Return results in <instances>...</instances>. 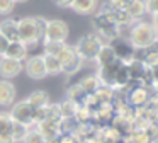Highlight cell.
<instances>
[{"label":"cell","instance_id":"7c38bea8","mask_svg":"<svg viewBox=\"0 0 158 143\" xmlns=\"http://www.w3.org/2000/svg\"><path fill=\"white\" fill-rule=\"evenodd\" d=\"M63 121V119H61ZM61 121H43L38 124V131L44 136V140H49V138H55V136H60L61 135Z\"/></svg>","mask_w":158,"mask_h":143},{"label":"cell","instance_id":"7402d4cb","mask_svg":"<svg viewBox=\"0 0 158 143\" xmlns=\"http://www.w3.org/2000/svg\"><path fill=\"white\" fill-rule=\"evenodd\" d=\"M66 99H70L72 102H75L77 106H83V102H85V99H87V94L82 90V87H80L78 84H75V85H72V87L68 89Z\"/></svg>","mask_w":158,"mask_h":143},{"label":"cell","instance_id":"f1b7e54d","mask_svg":"<svg viewBox=\"0 0 158 143\" xmlns=\"http://www.w3.org/2000/svg\"><path fill=\"white\" fill-rule=\"evenodd\" d=\"M131 2H133V0H109L107 5H109L110 9H116L117 10V9H126Z\"/></svg>","mask_w":158,"mask_h":143},{"label":"cell","instance_id":"ffe728a7","mask_svg":"<svg viewBox=\"0 0 158 143\" xmlns=\"http://www.w3.org/2000/svg\"><path fill=\"white\" fill-rule=\"evenodd\" d=\"M127 12V15L133 20H139L141 17L146 14V5H144V0H133L129 5L124 9Z\"/></svg>","mask_w":158,"mask_h":143},{"label":"cell","instance_id":"e575fe53","mask_svg":"<svg viewBox=\"0 0 158 143\" xmlns=\"http://www.w3.org/2000/svg\"><path fill=\"white\" fill-rule=\"evenodd\" d=\"M46 143H61V135H60V136H55V138L46 140Z\"/></svg>","mask_w":158,"mask_h":143},{"label":"cell","instance_id":"74e56055","mask_svg":"<svg viewBox=\"0 0 158 143\" xmlns=\"http://www.w3.org/2000/svg\"><path fill=\"white\" fill-rule=\"evenodd\" d=\"M15 3H26V2H29V0H14Z\"/></svg>","mask_w":158,"mask_h":143},{"label":"cell","instance_id":"d6986e66","mask_svg":"<svg viewBox=\"0 0 158 143\" xmlns=\"http://www.w3.org/2000/svg\"><path fill=\"white\" fill-rule=\"evenodd\" d=\"M78 85L82 87V90L85 92L87 95H94L97 90H99V87L102 84H100V80H99L97 75H87V77H83L82 80L78 82Z\"/></svg>","mask_w":158,"mask_h":143},{"label":"cell","instance_id":"7a4b0ae2","mask_svg":"<svg viewBox=\"0 0 158 143\" xmlns=\"http://www.w3.org/2000/svg\"><path fill=\"white\" fill-rule=\"evenodd\" d=\"M158 39V31L151 22H144V20H138L131 26L129 32V43L134 50H143L148 48L151 43Z\"/></svg>","mask_w":158,"mask_h":143},{"label":"cell","instance_id":"8992f818","mask_svg":"<svg viewBox=\"0 0 158 143\" xmlns=\"http://www.w3.org/2000/svg\"><path fill=\"white\" fill-rule=\"evenodd\" d=\"M32 111L34 109L27 104V101H21L12 106V111L9 112L14 123H21L26 126H32Z\"/></svg>","mask_w":158,"mask_h":143},{"label":"cell","instance_id":"836d02e7","mask_svg":"<svg viewBox=\"0 0 158 143\" xmlns=\"http://www.w3.org/2000/svg\"><path fill=\"white\" fill-rule=\"evenodd\" d=\"M150 104H151V109L158 114V95H156V97H153V99H150Z\"/></svg>","mask_w":158,"mask_h":143},{"label":"cell","instance_id":"44dd1931","mask_svg":"<svg viewBox=\"0 0 158 143\" xmlns=\"http://www.w3.org/2000/svg\"><path fill=\"white\" fill-rule=\"evenodd\" d=\"M43 61H44V68H46V73L48 75H58L63 72L60 60L56 56H53V54H44Z\"/></svg>","mask_w":158,"mask_h":143},{"label":"cell","instance_id":"1f68e13d","mask_svg":"<svg viewBox=\"0 0 158 143\" xmlns=\"http://www.w3.org/2000/svg\"><path fill=\"white\" fill-rule=\"evenodd\" d=\"M72 2L73 0H55V3L58 7H61V9H68V7H72Z\"/></svg>","mask_w":158,"mask_h":143},{"label":"cell","instance_id":"5b68a950","mask_svg":"<svg viewBox=\"0 0 158 143\" xmlns=\"http://www.w3.org/2000/svg\"><path fill=\"white\" fill-rule=\"evenodd\" d=\"M68 34H70V27L65 20L53 19V20H48V24H46L43 39L44 41H61V43H65L68 39Z\"/></svg>","mask_w":158,"mask_h":143},{"label":"cell","instance_id":"30bf717a","mask_svg":"<svg viewBox=\"0 0 158 143\" xmlns=\"http://www.w3.org/2000/svg\"><path fill=\"white\" fill-rule=\"evenodd\" d=\"M0 34L9 41V43H15V41H21L19 39V26H17V20L14 19H4L0 22Z\"/></svg>","mask_w":158,"mask_h":143},{"label":"cell","instance_id":"e0dca14e","mask_svg":"<svg viewBox=\"0 0 158 143\" xmlns=\"http://www.w3.org/2000/svg\"><path fill=\"white\" fill-rule=\"evenodd\" d=\"M97 5H99V0H73L70 9L75 10L77 14L89 15V14H94V12H95Z\"/></svg>","mask_w":158,"mask_h":143},{"label":"cell","instance_id":"603a6c76","mask_svg":"<svg viewBox=\"0 0 158 143\" xmlns=\"http://www.w3.org/2000/svg\"><path fill=\"white\" fill-rule=\"evenodd\" d=\"M82 65H83V60L80 58L78 53H75L65 65H63V72H65V73H68V75H73V73H77V72L82 68Z\"/></svg>","mask_w":158,"mask_h":143},{"label":"cell","instance_id":"3957f363","mask_svg":"<svg viewBox=\"0 0 158 143\" xmlns=\"http://www.w3.org/2000/svg\"><path fill=\"white\" fill-rule=\"evenodd\" d=\"M104 41L100 39L97 34H87V36H83L82 39L77 43L75 46V51L80 54V58H82L83 61L85 60H95L97 53H99V50L102 48Z\"/></svg>","mask_w":158,"mask_h":143},{"label":"cell","instance_id":"d590c367","mask_svg":"<svg viewBox=\"0 0 158 143\" xmlns=\"http://www.w3.org/2000/svg\"><path fill=\"white\" fill-rule=\"evenodd\" d=\"M151 24H153L155 29L158 31V14H155V15H153V22H151Z\"/></svg>","mask_w":158,"mask_h":143},{"label":"cell","instance_id":"8d00e7d4","mask_svg":"<svg viewBox=\"0 0 158 143\" xmlns=\"http://www.w3.org/2000/svg\"><path fill=\"white\" fill-rule=\"evenodd\" d=\"M153 89H155V92H156V95H158V80L155 82V85H153Z\"/></svg>","mask_w":158,"mask_h":143},{"label":"cell","instance_id":"cb8c5ba5","mask_svg":"<svg viewBox=\"0 0 158 143\" xmlns=\"http://www.w3.org/2000/svg\"><path fill=\"white\" fill-rule=\"evenodd\" d=\"M60 106V114H61V119H72L75 116V111H77V104L72 102L70 99H65Z\"/></svg>","mask_w":158,"mask_h":143},{"label":"cell","instance_id":"5bb4252c","mask_svg":"<svg viewBox=\"0 0 158 143\" xmlns=\"http://www.w3.org/2000/svg\"><path fill=\"white\" fill-rule=\"evenodd\" d=\"M12 126H14V121H12L10 114L0 112V143L14 141L12 140Z\"/></svg>","mask_w":158,"mask_h":143},{"label":"cell","instance_id":"6da1fadb","mask_svg":"<svg viewBox=\"0 0 158 143\" xmlns=\"http://www.w3.org/2000/svg\"><path fill=\"white\" fill-rule=\"evenodd\" d=\"M48 20L43 17H24L17 22L19 26V39L26 44V46H32V44L39 43L44 36V29Z\"/></svg>","mask_w":158,"mask_h":143},{"label":"cell","instance_id":"9a60e30c","mask_svg":"<svg viewBox=\"0 0 158 143\" xmlns=\"http://www.w3.org/2000/svg\"><path fill=\"white\" fill-rule=\"evenodd\" d=\"M4 56L12 58V60L17 61H24L26 56H27V46H26L22 41H15V43H9L7 51H5Z\"/></svg>","mask_w":158,"mask_h":143},{"label":"cell","instance_id":"f546056e","mask_svg":"<svg viewBox=\"0 0 158 143\" xmlns=\"http://www.w3.org/2000/svg\"><path fill=\"white\" fill-rule=\"evenodd\" d=\"M144 5H146V14H158V0H144Z\"/></svg>","mask_w":158,"mask_h":143},{"label":"cell","instance_id":"484cf974","mask_svg":"<svg viewBox=\"0 0 158 143\" xmlns=\"http://www.w3.org/2000/svg\"><path fill=\"white\" fill-rule=\"evenodd\" d=\"M65 44L66 43H61V41H44V54H53V56H56V54L63 50Z\"/></svg>","mask_w":158,"mask_h":143},{"label":"cell","instance_id":"2e32d148","mask_svg":"<svg viewBox=\"0 0 158 143\" xmlns=\"http://www.w3.org/2000/svg\"><path fill=\"white\" fill-rule=\"evenodd\" d=\"M117 58H116V53H114V48L110 46V44H102V48L99 50V53H97L95 56V61L97 65L100 67H107V65L114 63Z\"/></svg>","mask_w":158,"mask_h":143},{"label":"cell","instance_id":"277c9868","mask_svg":"<svg viewBox=\"0 0 158 143\" xmlns=\"http://www.w3.org/2000/svg\"><path fill=\"white\" fill-rule=\"evenodd\" d=\"M94 27H95L97 36L100 39H116L119 34V26L106 12H100L94 17Z\"/></svg>","mask_w":158,"mask_h":143},{"label":"cell","instance_id":"83f0119b","mask_svg":"<svg viewBox=\"0 0 158 143\" xmlns=\"http://www.w3.org/2000/svg\"><path fill=\"white\" fill-rule=\"evenodd\" d=\"M14 7H15L14 0H0V14H2V15H9V14H12Z\"/></svg>","mask_w":158,"mask_h":143},{"label":"cell","instance_id":"ba28073f","mask_svg":"<svg viewBox=\"0 0 158 143\" xmlns=\"http://www.w3.org/2000/svg\"><path fill=\"white\" fill-rule=\"evenodd\" d=\"M24 70L27 73L29 78L32 80H43L46 77V68H44V61H43V56H31L27 58L24 65Z\"/></svg>","mask_w":158,"mask_h":143},{"label":"cell","instance_id":"4fadbf2b","mask_svg":"<svg viewBox=\"0 0 158 143\" xmlns=\"http://www.w3.org/2000/svg\"><path fill=\"white\" fill-rule=\"evenodd\" d=\"M15 101V87L10 80H0V106H10Z\"/></svg>","mask_w":158,"mask_h":143},{"label":"cell","instance_id":"ac0fdd59","mask_svg":"<svg viewBox=\"0 0 158 143\" xmlns=\"http://www.w3.org/2000/svg\"><path fill=\"white\" fill-rule=\"evenodd\" d=\"M27 104L31 106L32 109H41V107H46L49 104V97L44 90H34L29 94V97L26 99Z\"/></svg>","mask_w":158,"mask_h":143},{"label":"cell","instance_id":"d6a6232c","mask_svg":"<svg viewBox=\"0 0 158 143\" xmlns=\"http://www.w3.org/2000/svg\"><path fill=\"white\" fill-rule=\"evenodd\" d=\"M148 68H150L151 75H153V80L156 82V80H158V63H155L153 67H148Z\"/></svg>","mask_w":158,"mask_h":143},{"label":"cell","instance_id":"d4e9b609","mask_svg":"<svg viewBox=\"0 0 158 143\" xmlns=\"http://www.w3.org/2000/svg\"><path fill=\"white\" fill-rule=\"evenodd\" d=\"M29 128H31V126L21 124V123H14V126H12V140L17 141V143H22V140L26 138Z\"/></svg>","mask_w":158,"mask_h":143},{"label":"cell","instance_id":"8fae6325","mask_svg":"<svg viewBox=\"0 0 158 143\" xmlns=\"http://www.w3.org/2000/svg\"><path fill=\"white\" fill-rule=\"evenodd\" d=\"M129 102L133 106H138V107H143V106H146L148 102H150V90H148L146 87H143V85H136L134 89H131L129 90Z\"/></svg>","mask_w":158,"mask_h":143},{"label":"cell","instance_id":"52a82bcc","mask_svg":"<svg viewBox=\"0 0 158 143\" xmlns=\"http://www.w3.org/2000/svg\"><path fill=\"white\" fill-rule=\"evenodd\" d=\"M22 70H24L22 61L12 60V58H7V56L0 58V77L5 78V80H10V78L17 77Z\"/></svg>","mask_w":158,"mask_h":143},{"label":"cell","instance_id":"4316f807","mask_svg":"<svg viewBox=\"0 0 158 143\" xmlns=\"http://www.w3.org/2000/svg\"><path fill=\"white\" fill-rule=\"evenodd\" d=\"M22 143H46V140L36 128L34 129L29 128V131H27V135H26V138L22 140Z\"/></svg>","mask_w":158,"mask_h":143},{"label":"cell","instance_id":"9c48e42d","mask_svg":"<svg viewBox=\"0 0 158 143\" xmlns=\"http://www.w3.org/2000/svg\"><path fill=\"white\" fill-rule=\"evenodd\" d=\"M114 48V53H116V58L123 63H129L131 60H134V48L131 46L129 41H121V39H116L114 44H110Z\"/></svg>","mask_w":158,"mask_h":143},{"label":"cell","instance_id":"4dcf8cb0","mask_svg":"<svg viewBox=\"0 0 158 143\" xmlns=\"http://www.w3.org/2000/svg\"><path fill=\"white\" fill-rule=\"evenodd\" d=\"M7 46H9V41L5 39L2 34H0V56H4L5 51H7Z\"/></svg>","mask_w":158,"mask_h":143},{"label":"cell","instance_id":"f35d334b","mask_svg":"<svg viewBox=\"0 0 158 143\" xmlns=\"http://www.w3.org/2000/svg\"><path fill=\"white\" fill-rule=\"evenodd\" d=\"M148 143H153V141H148Z\"/></svg>","mask_w":158,"mask_h":143}]
</instances>
